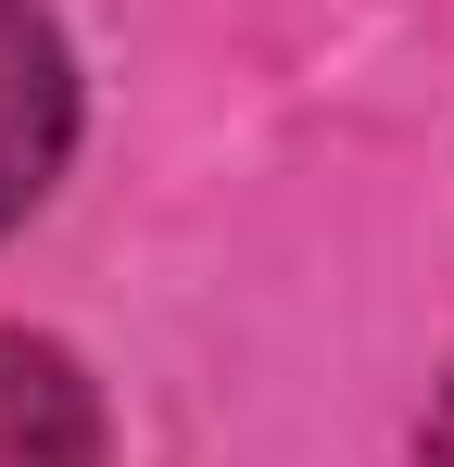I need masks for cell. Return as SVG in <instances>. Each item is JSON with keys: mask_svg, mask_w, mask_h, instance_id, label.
<instances>
[{"mask_svg": "<svg viewBox=\"0 0 454 467\" xmlns=\"http://www.w3.org/2000/svg\"><path fill=\"white\" fill-rule=\"evenodd\" d=\"M0 467H101V404L76 379V354L0 328Z\"/></svg>", "mask_w": 454, "mask_h": 467, "instance_id": "2", "label": "cell"}, {"mask_svg": "<svg viewBox=\"0 0 454 467\" xmlns=\"http://www.w3.org/2000/svg\"><path fill=\"white\" fill-rule=\"evenodd\" d=\"M429 467H454V379H442V404H429Z\"/></svg>", "mask_w": 454, "mask_h": 467, "instance_id": "3", "label": "cell"}, {"mask_svg": "<svg viewBox=\"0 0 454 467\" xmlns=\"http://www.w3.org/2000/svg\"><path fill=\"white\" fill-rule=\"evenodd\" d=\"M64 140H76V64L38 0H0V228L64 177Z\"/></svg>", "mask_w": 454, "mask_h": 467, "instance_id": "1", "label": "cell"}]
</instances>
